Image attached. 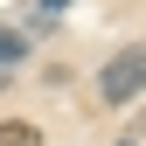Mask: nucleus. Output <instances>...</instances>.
<instances>
[{
	"label": "nucleus",
	"instance_id": "f257e3e1",
	"mask_svg": "<svg viewBox=\"0 0 146 146\" xmlns=\"http://www.w3.org/2000/svg\"><path fill=\"white\" fill-rule=\"evenodd\" d=\"M98 98H104V104H132V98H146V42H125L118 56L98 70Z\"/></svg>",
	"mask_w": 146,
	"mask_h": 146
},
{
	"label": "nucleus",
	"instance_id": "f03ea898",
	"mask_svg": "<svg viewBox=\"0 0 146 146\" xmlns=\"http://www.w3.org/2000/svg\"><path fill=\"white\" fill-rule=\"evenodd\" d=\"M0 146H49L35 118H0Z\"/></svg>",
	"mask_w": 146,
	"mask_h": 146
},
{
	"label": "nucleus",
	"instance_id": "7ed1b4c3",
	"mask_svg": "<svg viewBox=\"0 0 146 146\" xmlns=\"http://www.w3.org/2000/svg\"><path fill=\"white\" fill-rule=\"evenodd\" d=\"M14 63H28V35L21 28H0V70H14Z\"/></svg>",
	"mask_w": 146,
	"mask_h": 146
},
{
	"label": "nucleus",
	"instance_id": "20e7f679",
	"mask_svg": "<svg viewBox=\"0 0 146 146\" xmlns=\"http://www.w3.org/2000/svg\"><path fill=\"white\" fill-rule=\"evenodd\" d=\"M63 7H70V0H35V7H28V28H49Z\"/></svg>",
	"mask_w": 146,
	"mask_h": 146
},
{
	"label": "nucleus",
	"instance_id": "39448f33",
	"mask_svg": "<svg viewBox=\"0 0 146 146\" xmlns=\"http://www.w3.org/2000/svg\"><path fill=\"white\" fill-rule=\"evenodd\" d=\"M0 90H7V70H0Z\"/></svg>",
	"mask_w": 146,
	"mask_h": 146
},
{
	"label": "nucleus",
	"instance_id": "423d86ee",
	"mask_svg": "<svg viewBox=\"0 0 146 146\" xmlns=\"http://www.w3.org/2000/svg\"><path fill=\"white\" fill-rule=\"evenodd\" d=\"M118 146H132V139H118Z\"/></svg>",
	"mask_w": 146,
	"mask_h": 146
}]
</instances>
